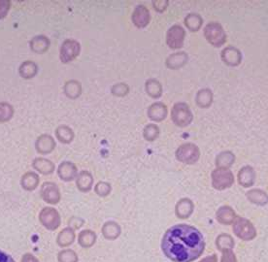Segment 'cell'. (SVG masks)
<instances>
[{
    "instance_id": "6da1fadb",
    "label": "cell",
    "mask_w": 268,
    "mask_h": 262,
    "mask_svg": "<svg viewBox=\"0 0 268 262\" xmlns=\"http://www.w3.org/2000/svg\"><path fill=\"white\" fill-rule=\"evenodd\" d=\"M162 250L175 262H190L198 258L205 246L201 233L194 227L181 224L171 227L165 233Z\"/></svg>"
},
{
    "instance_id": "7a4b0ae2",
    "label": "cell",
    "mask_w": 268,
    "mask_h": 262,
    "mask_svg": "<svg viewBox=\"0 0 268 262\" xmlns=\"http://www.w3.org/2000/svg\"><path fill=\"white\" fill-rule=\"evenodd\" d=\"M40 223L50 231L56 230L61 223V216L58 211L52 207H45L39 213Z\"/></svg>"
},
{
    "instance_id": "3957f363",
    "label": "cell",
    "mask_w": 268,
    "mask_h": 262,
    "mask_svg": "<svg viewBox=\"0 0 268 262\" xmlns=\"http://www.w3.org/2000/svg\"><path fill=\"white\" fill-rule=\"evenodd\" d=\"M81 52V45L74 39H66L63 41L59 50V58L62 63H69L79 56Z\"/></svg>"
},
{
    "instance_id": "277c9868",
    "label": "cell",
    "mask_w": 268,
    "mask_h": 262,
    "mask_svg": "<svg viewBox=\"0 0 268 262\" xmlns=\"http://www.w3.org/2000/svg\"><path fill=\"white\" fill-rule=\"evenodd\" d=\"M204 35L208 42L215 47H220L226 40L225 32L222 26L217 22H210L204 29Z\"/></svg>"
},
{
    "instance_id": "5b68a950",
    "label": "cell",
    "mask_w": 268,
    "mask_h": 262,
    "mask_svg": "<svg viewBox=\"0 0 268 262\" xmlns=\"http://www.w3.org/2000/svg\"><path fill=\"white\" fill-rule=\"evenodd\" d=\"M172 119L178 126H186L192 120V114L188 106L184 103H177L174 105L171 114Z\"/></svg>"
},
{
    "instance_id": "8992f818",
    "label": "cell",
    "mask_w": 268,
    "mask_h": 262,
    "mask_svg": "<svg viewBox=\"0 0 268 262\" xmlns=\"http://www.w3.org/2000/svg\"><path fill=\"white\" fill-rule=\"evenodd\" d=\"M234 181L233 175L230 170L218 168L212 173V183L213 186L217 189H225L230 187Z\"/></svg>"
},
{
    "instance_id": "52a82bcc",
    "label": "cell",
    "mask_w": 268,
    "mask_h": 262,
    "mask_svg": "<svg viewBox=\"0 0 268 262\" xmlns=\"http://www.w3.org/2000/svg\"><path fill=\"white\" fill-rule=\"evenodd\" d=\"M233 230L237 237L245 241L252 240L256 235L253 225L248 219L243 217H238L234 220Z\"/></svg>"
},
{
    "instance_id": "ba28073f",
    "label": "cell",
    "mask_w": 268,
    "mask_h": 262,
    "mask_svg": "<svg viewBox=\"0 0 268 262\" xmlns=\"http://www.w3.org/2000/svg\"><path fill=\"white\" fill-rule=\"evenodd\" d=\"M200 155L199 148L194 144H184L176 151V157L179 161L186 164L195 163Z\"/></svg>"
},
{
    "instance_id": "9c48e42d",
    "label": "cell",
    "mask_w": 268,
    "mask_h": 262,
    "mask_svg": "<svg viewBox=\"0 0 268 262\" xmlns=\"http://www.w3.org/2000/svg\"><path fill=\"white\" fill-rule=\"evenodd\" d=\"M40 195L42 199L50 205H56L61 199V193L56 183L51 181H45L40 188Z\"/></svg>"
},
{
    "instance_id": "30bf717a",
    "label": "cell",
    "mask_w": 268,
    "mask_h": 262,
    "mask_svg": "<svg viewBox=\"0 0 268 262\" xmlns=\"http://www.w3.org/2000/svg\"><path fill=\"white\" fill-rule=\"evenodd\" d=\"M184 30L180 25H173L166 34V43L172 49L181 48L184 44Z\"/></svg>"
},
{
    "instance_id": "8fae6325",
    "label": "cell",
    "mask_w": 268,
    "mask_h": 262,
    "mask_svg": "<svg viewBox=\"0 0 268 262\" xmlns=\"http://www.w3.org/2000/svg\"><path fill=\"white\" fill-rule=\"evenodd\" d=\"M78 174L77 166L71 161H63L57 168V175L63 181H72L76 180Z\"/></svg>"
},
{
    "instance_id": "7c38bea8",
    "label": "cell",
    "mask_w": 268,
    "mask_h": 262,
    "mask_svg": "<svg viewBox=\"0 0 268 262\" xmlns=\"http://www.w3.org/2000/svg\"><path fill=\"white\" fill-rule=\"evenodd\" d=\"M55 141L49 134L40 135L35 142V148L40 154H50L55 148Z\"/></svg>"
},
{
    "instance_id": "4fadbf2b",
    "label": "cell",
    "mask_w": 268,
    "mask_h": 262,
    "mask_svg": "<svg viewBox=\"0 0 268 262\" xmlns=\"http://www.w3.org/2000/svg\"><path fill=\"white\" fill-rule=\"evenodd\" d=\"M132 22L133 24L138 27V28H144L146 27L151 19V16H150V12L149 10L143 6V5H138L132 14L131 16Z\"/></svg>"
},
{
    "instance_id": "5bb4252c",
    "label": "cell",
    "mask_w": 268,
    "mask_h": 262,
    "mask_svg": "<svg viewBox=\"0 0 268 262\" xmlns=\"http://www.w3.org/2000/svg\"><path fill=\"white\" fill-rule=\"evenodd\" d=\"M50 46V41L45 35H36L29 42L30 49L33 52L38 54L45 53L49 49Z\"/></svg>"
},
{
    "instance_id": "9a60e30c",
    "label": "cell",
    "mask_w": 268,
    "mask_h": 262,
    "mask_svg": "<svg viewBox=\"0 0 268 262\" xmlns=\"http://www.w3.org/2000/svg\"><path fill=\"white\" fill-rule=\"evenodd\" d=\"M94 179L90 172L81 171L76 178V186L81 192H88L91 190Z\"/></svg>"
},
{
    "instance_id": "2e32d148",
    "label": "cell",
    "mask_w": 268,
    "mask_h": 262,
    "mask_svg": "<svg viewBox=\"0 0 268 262\" xmlns=\"http://www.w3.org/2000/svg\"><path fill=\"white\" fill-rule=\"evenodd\" d=\"M101 233L106 240L114 241L121 234V227L116 221H107L102 225Z\"/></svg>"
},
{
    "instance_id": "e0dca14e",
    "label": "cell",
    "mask_w": 268,
    "mask_h": 262,
    "mask_svg": "<svg viewBox=\"0 0 268 262\" xmlns=\"http://www.w3.org/2000/svg\"><path fill=\"white\" fill-rule=\"evenodd\" d=\"M222 60L229 66H237L242 60V54L234 47H227L221 52Z\"/></svg>"
},
{
    "instance_id": "ac0fdd59",
    "label": "cell",
    "mask_w": 268,
    "mask_h": 262,
    "mask_svg": "<svg viewBox=\"0 0 268 262\" xmlns=\"http://www.w3.org/2000/svg\"><path fill=\"white\" fill-rule=\"evenodd\" d=\"M32 167L42 175H50L53 173L55 166L52 161L44 157H37L32 161Z\"/></svg>"
},
{
    "instance_id": "d6986e66",
    "label": "cell",
    "mask_w": 268,
    "mask_h": 262,
    "mask_svg": "<svg viewBox=\"0 0 268 262\" xmlns=\"http://www.w3.org/2000/svg\"><path fill=\"white\" fill-rule=\"evenodd\" d=\"M40 182V178L37 173L33 171H28L24 173L20 179V185L26 191H33L38 187Z\"/></svg>"
},
{
    "instance_id": "ffe728a7",
    "label": "cell",
    "mask_w": 268,
    "mask_h": 262,
    "mask_svg": "<svg viewBox=\"0 0 268 262\" xmlns=\"http://www.w3.org/2000/svg\"><path fill=\"white\" fill-rule=\"evenodd\" d=\"M167 115V108L161 102L151 104L148 109V116L153 121H161Z\"/></svg>"
},
{
    "instance_id": "44dd1931",
    "label": "cell",
    "mask_w": 268,
    "mask_h": 262,
    "mask_svg": "<svg viewBox=\"0 0 268 262\" xmlns=\"http://www.w3.org/2000/svg\"><path fill=\"white\" fill-rule=\"evenodd\" d=\"M76 239V233L75 230L71 227H65L63 228L56 237V244L60 247H67L71 246Z\"/></svg>"
},
{
    "instance_id": "7402d4cb",
    "label": "cell",
    "mask_w": 268,
    "mask_h": 262,
    "mask_svg": "<svg viewBox=\"0 0 268 262\" xmlns=\"http://www.w3.org/2000/svg\"><path fill=\"white\" fill-rule=\"evenodd\" d=\"M82 83L77 80H69L64 83L63 91L69 99H77L82 94Z\"/></svg>"
},
{
    "instance_id": "603a6c76",
    "label": "cell",
    "mask_w": 268,
    "mask_h": 262,
    "mask_svg": "<svg viewBox=\"0 0 268 262\" xmlns=\"http://www.w3.org/2000/svg\"><path fill=\"white\" fill-rule=\"evenodd\" d=\"M97 240V235L90 229L83 230L78 235V244L84 248L91 247Z\"/></svg>"
},
{
    "instance_id": "cb8c5ba5",
    "label": "cell",
    "mask_w": 268,
    "mask_h": 262,
    "mask_svg": "<svg viewBox=\"0 0 268 262\" xmlns=\"http://www.w3.org/2000/svg\"><path fill=\"white\" fill-rule=\"evenodd\" d=\"M37 73H38V66L34 61L26 60L19 65L18 74L21 78L25 80L34 78L37 75Z\"/></svg>"
},
{
    "instance_id": "d4e9b609",
    "label": "cell",
    "mask_w": 268,
    "mask_h": 262,
    "mask_svg": "<svg viewBox=\"0 0 268 262\" xmlns=\"http://www.w3.org/2000/svg\"><path fill=\"white\" fill-rule=\"evenodd\" d=\"M55 137L62 144H70L75 137V133L71 127L62 124L55 129Z\"/></svg>"
},
{
    "instance_id": "484cf974",
    "label": "cell",
    "mask_w": 268,
    "mask_h": 262,
    "mask_svg": "<svg viewBox=\"0 0 268 262\" xmlns=\"http://www.w3.org/2000/svg\"><path fill=\"white\" fill-rule=\"evenodd\" d=\"M187 61V55L185 52H175L166 59V66L170 69H179L184 66Z\"/></svg>"
},
{
    "instance_id": "4316f807",
    "label": "cell",
    "mask_w": 268,
    "mask_h": 262,
    "mask_svg": "<svg viewBox=\"0 0 268 262\" xmlns=\"http://www.w3.org/2000/svg\"><path fill=\"white\" fill-rule=\"evenodd\" d=\"M255 174L251 167L246 166L242 168L238 174V181L243 186H251L254 182Z\"/></svg>"
},
{
    "instance_id": "83f0119b",
    "label": "cell",
    "mask_w": 268,
    "mask_h": 262,
    "mask_svg": "<svg viewBox=\"0 0 268 262\" xmlns=\"http://www.w3.org/2000/svg\"><path fill=\"white\" fill-rule=\"evenodd\" d=\"M193 211V204L189 199H181L176 205V213L180 218L188 217Z\"/></svg>"
},
{
    "instance_id": "f1b7e54d",
    "label": "cell",
    "mask_w": 268,
    "mask_h": 262,
    "mask_svg": "<svg viewBox=\"0 0 268 262\" xmlns=\"http://www.w3.org/2000/svg\"><path fill=\"white\" fill-rule=\"evenodd\" d=\"M236 214L234 211L227 206L221 207L217 212V218L222 224H230L235 220Z\"/></svg>"
},
{
    "instance_id": "f546056e",
    "label": "cell",
    "mask_w": 268,
    "mask_h": 262,
    "mask_svg": "<svg viewBox=\"0 0 268 262\" xmlns=\"http://www.w3.org/2000/svg\"><path fill=\"white\" fill-rule=\"evenodd\" d=\"M145 88L147 93L152 97V98H158L160 97L162 93V86L160 82L154 79H150L146 82Z\"/></svg>"
},
{
    "instance_id": "4dcf8cb0",
    "label": "cell",
    "mask_w": 268,
    "mask_h": 262,
    "mask_svg": "<svg viewBox=\"0 0 268 262\" xmlns=\"http://www.w3.org/2000/svg\"><path fill=\"white\" fill-rule=\"evenodd\" d=\"M213 102V93L210 89H201L196 95V104L201 108H208Z\"/></svg>"
},
{
    "instance_id": "1f68e13d",
    "label": "cell",
    "mask_w": 268,
    "mask_h": 262,
    "mask_svg": "<svg viewBox=\"0 0 268 262\" xmlns=\"http://www.w3.org/2000/svg\"><path fill=\"white\" fill-rule=\"evenodd\" d=\"M248 199L256 205H265L268 202V195L260 189H252L247 193Z\"/></svg>"
},
{
    "instance_id": "d6a6232c",
    "label": "cell",
    "mask_w": 268,
    "mask_h": 262,
    "mask_svg": "<svg viewBox=\"0 0 268 262\" xmlns=\"http://www.w3.org/2000/svg\"><path fill=\"white\" fill-rule=\"evenodd\" d=\"M235 156L232 152L230 151H224L219 153L217 156L216 159V164L218 168H223V169H228V167H230L233 162H234Z\"/></svg>"
},
{
    "instance_id": "836d02e7",
    "label": "cell",
    "mask_w": 268,
    "mask_h": 262,
    "mask_svg": "<svg viewBox=\"0 0 268 262\" xmlns=\"http://www.w3.org/2000/svg\"><path fill=\"white\" fill-rule=\"evenodd\" d=\"M15 114L14 107L8 102H0V122L9 121Z\"/></svg>"
},
{
    "instance_id": "e575fe53",
    "label": "cell",
    "mask_w": 268,
    "mask_h": 262,
    "mask_svg": "<svg viewBox=\"0 0 268 262\" xmlns=\"http://www.w3.org/2000/svg\"><path fill=\"white\" fill-rule=\"evenodd\" d=\"M184 23L186 27L191 31H197L202 25V18L199 15L189 14L184 18Z\"/></svg>"
},
{
    "instance_id": "d590c367",
    "label": "cell",
    "mask_w": 268,
    "mask_h": 262,
    "mask_svg": "<svg viewBox=\"0 0 268 262\" xmlns=\"http://www.w3.org/2000/svg\"><path fill=\"white\" fill-rule=\"evenodd\" d=\"M57 260L58 262H78L79 257L75 250L71 248H65L58 252Z\"/></svg>"
},
{
    "instance_id": "8d00e7d4",
    "label": "cell",
    "mask_w": 268,
    "mask_h": 262,
    "mask_svg": "<svg viewBox=\"0 0 268 262\" xmlns=\"http://www.w3.org/2000/svg\"><path fill=\"white\" fill-rule=\"evenodd\" d=\"M216 245L218 249H231L234 246V241L231 236L227 234H221L217 238Z\"/></svg>"
},
{
    "instance_id": "74e56055",
    "label": "cell",
    "mask_w": 268,
    "mask_h": 262,
    "mask_svg": "<svg viewBox=\"0 0 268 262\" xmlns=\"http://www.w3.org/2000/svg\"><path fill=\"white\" fill-rule=\"evenodd\" d=\"M159 135V128L155 124H148L143 131V136L147 141H153Z\"/></svg>"
},
{
    "instance_id": "f35d334b",
    "label": "cell",
    "mask_w": 268,
    "mask_h": 262,
    "mask_svg": "<svg viewBox=\"0 0 268 262\" xmlns=\"http://www.w3.org/2000/svg\"><path fill=\"white\" fill-rule=\"evenodd\" d=\"M112 191V186L109 182L106 181H98L94 185V192L100 197L108 196Z\"/></svg>"
},
{
    "instance_id": "ab89813d",
    "label": "cell",
    "mask_w": 268,
    "mask_h": 262,
    "mask_svg": "<svg viewBox=\"0 0 268 262\" xmlns=\"http://www.w3.org/2000/svg\"><path fill=\"white\" fill-rule=\"evenodd\" d=\"M111 92L117 97H123L129 92V86L124 82H118L111 87Z\"/></svg>"
},
{
    "instance_id": "60d3db41",
    "label": "cell",
    "mask_w": 268,
    "mask_h": 262,
    "mask_svg": "<svg viewBox=\"0 0 268 262\" xmlns=\"http://www.w3.org/2000/svg\"><path fill=\"white\" fill-rule=\"evenodd\" d=\"M11 8L10 0H0V19H3L8 15Z\"/></svg>"
},
{
    "instance_id": "b9f144b4",
    "label": "cell",
    "mask_w": 268,
    "mask_h": 262,
    "mask_svg": "<svg viewBox=\"0 0 268 262\" xmlns=\"http://www.w3.org/2000/svg\"><path fill=\"white\" fill-rule=\"evenodd\" d=\"M84 223V219H83L79 216H72L68 221V226L71 227L72 229L76 230V229L81 228Z\"/></svg>"
},
{
    "instance_id": "7bdbcfd3",
    "label": "cell",
    "mask_w": 268,
    "mask_h": 262,
    "mask_svg": "<svg viewBox=\"0 0 268 262\" xmlns=\"http://www.w3.org/2000/svg\"><path fill=\"white\" fill-rule=\"evenodd\" d=\"M221 262H237L236 256L231 249H222Z\"/></svg>"
},
{
    "instance_id": "ee69618b",
    "label": "cell",
    "mask_w": 268,
    "mask_h": 262,
    "mask_svg": "<svg viewBox=\"0 0 268 262\" xmlns=\"http://www.w3.org/2000/svg\"><path fill=\"white\" fill-rule=\"evenodd\" d=\"M167 5H168V1H166V0H155V1H153V8L159 13L164 12V10L167 8Z\"/></svg>"
},
{
    "instance_id": "f6af8a7d",
    "label": "cell",
    "mask_w": 268,
    "mask_h": 262,
    "mask_svg": "<svg viewBox=\"0 0 268 262\" xmlns=\"http://www.w3.org/2000/svg\"><path fill=\"white\" fill-rule=\"evenodd\" d=\"M21 262H40L39 259L32 253L26 252L21 257Z\"/></svg>"
},
{
    "instance_id": "bcb514c9",
    "label": "cell",
    "mask_w": 268,
    "mask_h": 262,
    "mask_svg": "<svg viewBox=\"0 0 268 262\" xmlns=\"http://www.w3.org/2000/svg\"><path fill=\"white\" fill-rule=\"evenodd\" d=\"M0 262H16V261L13 259V257L10 254L0 250Z\"/></svg>"
},
{
    "instance_id": "7dc6e473",
    "label": "cell",
    "mask_w": 268,
    "mask_h": 262,
    "mask_svg": "<svg viewBox=\"0 0 268 262\" xmlns=\"http://www.w3.org/2000/svg\"><path fill=\"white\" fill-rule=\"evenodd\" d=\"M200 262H217V256L215 254L202 259Z\"/></svg>"
}]
</instances>
